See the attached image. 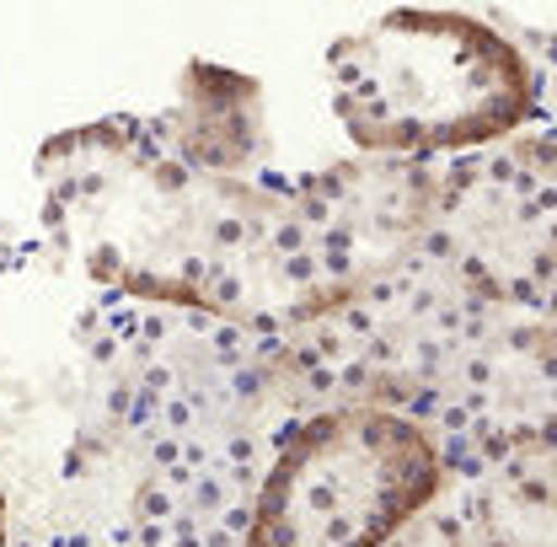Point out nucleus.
I'll list each match as a JSON object with an SVG mask.
<instances>
[{
  "mask_svg": "<svg viewBox=\"0 0 557 547\" xmlns=\"http://www.w3.org/2000/svg\"><path fill=\"white\" fill-rule=\"evenodd\" d=\"M333 113L386 156L472 150L536 108L531 60L472 11H386L327 49Z\"/></svg>",
  "mask_w": 557,
  "mask_h": 547,
  "instance_id": "nucleus-1",
  "label": "nucleus"
},
{
  "mask_svg": "<svg viewBox=\"0 0 557 547\" xmlns=\"http://www.w3.org/2000/svg\"><path fill=\"white\" fill-rule=\"evenodd\" d=\"M440 488V451L392 409L300 424L258 488L247 547H392Z\"/></svg>",
  "mask_w": 557,
  "mask_h": 547,
  "instance_id": "nucleus-2",
  "label": "nucleus"
},
{
  "mask_svg": "<svg viewBox=\"0 0 557 547\" xmlns=\"http://www.w3.org/2000/svg\"><path fill=\"white\" fill-rule=\"evenodd\" d=\"M450 231L461 236L478 269L515 279L536 269V258L547 253V205H536L509 183H472L450 205Z\"/></svg>",
  "mask_w": 557,
  "mask_h": 547,
  "instance_id": "nucleus-3",
  "label": "nucleus"
},
{
  "mask_svg": "<svg viewBox=\"0 0 557 547\" xmlns=\"http://www.w3.org/2000/svg\"><path fill=\"white\" fill-rule=\"evenodd\" d=\"M487 547H557V446L515 451L478 494Z\"/></svg>",
  "mask_w": 557,
  "mask_h": 547,
  "instance_id": "nucleus-4",
  "label": "nucleus"
},
{
  "mask_svg": "<svg viewBox=\"0 0 557 547\" xmlns=\"http://www.w3.org/2000/svg\"><path fill=\"white\" fill-rule=\"evenodd\" d=\"M0 537H5V505H0Z\"/></svg>",
  "mask_w": 557,
  "mask_h": 547,
  "instance_id": "nucleus-5",
  "label": "nucleus"
}]
</instances>
